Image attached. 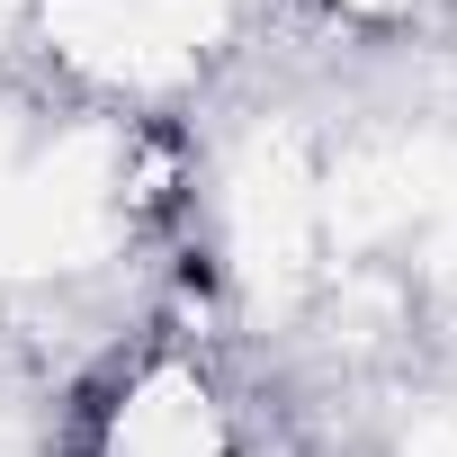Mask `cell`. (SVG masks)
Returning <instances> with one entry per match:
<instances>
[{"label": "cell", "instance_id": "6da1fadb", "mask_svg": "<svg viewBox=\"0 0 457 457\" xmlns=\"http://www.w3.org/2000/svg\"><path fill=\"white\" fill-rule=\"evenodd\" d=\"M179 287H188V296H206V287H215V261H197V252H188V261H179Z\"/></svg>", "mask_w": 457, "mask_h": 457}]
</instances>
